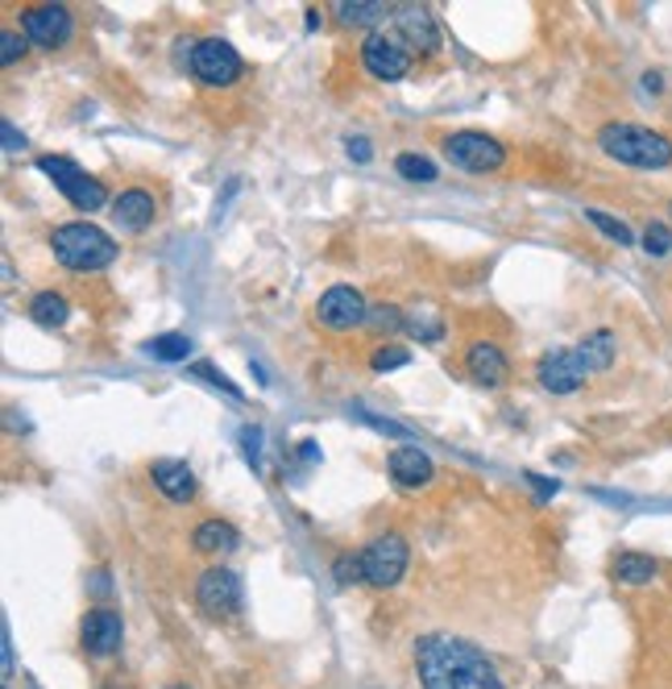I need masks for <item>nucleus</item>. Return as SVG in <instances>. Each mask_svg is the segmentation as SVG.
I'll return each instance as SVG.
<instances>
[{
  "label": "nucleus",
  "instance_id": "nucleus-1",
  "mask_svg": "<svg viewBox=\"0 0 672 689\" xmlns=\"http://www.w3.org/2000/svg\"><path fill=\"white\" fill-rule=\"evenodd\" d=\"M415 673L423 689H502L494 665L461 636L432 631L415 643Z\"/></svg>",
  "mask_w": 672,
  "mask_h": 689
},
{
  "label": "nucleus",
  "instance_id": "nucleus-2",
  "mask_svg": "<svg viewBox=\"0 0 672 689\" xmlns=\"http://www.w3.org/2000/svg\"><path fill=\"white\" fill-rule=\"evenodd\" d=\"M598 146L606 150L614 162L623 167H640V171H664L672 162V141L648 126H631V121H610L598 129Z\"/></svg>",
  "mask_w": 672,
  "mask_h": 689
},
{
  "label": "nucleus",
  "instance_id": "nucleus-3",
  "mask_svg": "<svg viewBox=\"0 0 672 689\" xmlns=\"http://www.w3.org/2000/svg\"><path fill=\"white\" fill-rule=\"evenodd\" d=\"M50 250L71 274H96L117 262V241L104 229H96L88 220H71L50 233Z\"/></svg>",
  "mask_w": 672,
  "mask_h": 689
},
{
  "label": "nucleus",
  "instance_id": "nucleus-4",
  "mask_svg": "<svg viewBox=\"0 0 672 689\" xmlns=\"http://www.w3.org/2000/svg\"><path fill=\"white\" fill-rule=\"evenodd\" d=\"M38 171L47 174L50 183L63 191V196L79 208V212H100V208L109 204V188H104L100 179H92L88 171H79L71 158H63V154L38 158Z\"/></svg>",
  "mask_w": 672,
  "mask_h": 689
},
{
  "label": "nucleus",
  "instance_id": "nucleus-5",
  "mask_svg": "<svg viewBox=\"0 0 672 689\" xmlns=\"http://www.w3.org/2000/svg\"><path fill=\"white\" fill-rule=\"evenodd\" d=\"M411 59L415 54L399 38V30H370V38L361 42V67L374 79H387V83L403 79L411 71Z\"/></svg>",
  "mask_w": 672,
  "mask_h": 689
},
{
  "label": "nucleus",
  "instance_id": "nucleus-6",
  "mask_svg": "<svg viewBox=\"0 0 672 689\" xmlns=\"http://www.w3.org/2000/svg\"><path fill=\"white\" fill-rule=\"evenodd\" d=\"M444 158L453 162L457 171H470V174H490L499 171L502 162H506V150H502L499 138H490V133H453V138H444Z\"/></svg>",
  "mask_w": 672,
  "mask_h": 689
},
{
  "label": "nucleus",
  "instance_id": "nucleus-7",
  "mask_svg": "<svg viewBox=\"0 0 672 689\" xmlns=\"http://www.w3.org/2000/svg\"><path fill=\"white\" fill-rule=\"evenodd\" d=\"M191 71H195V79L208 83V88H229V83L241 79L245 63H241V54H237L233 42H224V38H203V42H195V50H191Z\"/></svg>",
  "mask_w": 672,
  "mask_h": 689
},
{
  "label": "nucleus",
  "instance_id": "nucleus-8",
  "mask_svg": "<svg viewBox=\"0 0 672 689\" xmlns=\"http://www.w3.org/2000/svg\"><path fill=\"white\" fill-rule=\"evenodd\" d=\"M407 573V540L399 532H387L370 540V549L361 552V578L378 586V590H391L399 586Z\"/></svg>",
  "mask_w": 672,
  "mask_h": 689
},
{
  "label": "nucleus",
  "instance_id": "nucleus-9",
  "mask_svg": "<svg viewBox=\"0 0 672 689\" xmlns=\"http://www.w3.org/2000/svg\"><path fill=\"white\" fill-rule=\"evenodd\" d=\"M365 316H370V303L349 282H337V287H329L324 296L315 299V320L332 332L358 329V324H365Z\"/></svg>",
  "mask_w": 672,
  "mask_h": 689
},
{
  "label": "nucleus",
  "instance_id": "nucleus-10",
  "mask_svg": "<svg viewBox=\"0 0 672 689\" xmlns=\"http://www.w3.org/2000/svg\"><path fill=\"white\" fill-rule=\"evenodd\" d=\"M195 602L203 607V615L212 619H229L241 611V578L237 569H203L200 586H195Z\"/></svg>",
  "mask_w": 672,
  "mask_h": 689
},
{
  "label": "nucleus",
  "instance_id": "nucleus-11",
  "mask_svg": "<svg viewBox=\"0 0 672 689\" xmlns=\"http://www.w3.org/2000/svg\"><path fill=\"white\" fill-rule=\"evenodd\" d=\"M535 378H540V387L552 395H573L590 378V366H585V358L578 353V344L573 349H552V353H544L540 358V366H535Z\"/></svg>",
  "mask_w": 672,
  "mask_h": 689
},
{
  "label": "nucleus",
  "instance_id": "nucleus-12",
  "mask_svg": "<svg viewBox=\"0 0 672 689\" xmlns=\"http://www.w3.org/2000/svg\"><path fill=\"white\" fill-rule=\"evenodd\" d=\"M21 30H26L30 42L54 50L71 42L76 21H71V13H67L63 4H38V9H26V13H21Z\"/></svg>",
  "mask_w": 672,
  "mask_h": 689
},
{
  "label": "nucleus",
  "instance_id": "nucleus-13",
  "mask_svg": "<svg viewBox=\"0 0 672 689\" xmlns=\"http://www.w3.org/2000/svg\"><path fill=\"white\" fill-rule=\"evenodd\" d=\"M121 636H126V623L117 611H88L79 623V643L88 657H112L121 648Z\"/></svg>",
  "mask_w": 672,
  "mask_h": 689
},
{
  "label": "nucleus",
  "instance_id": "nucleus-14",
  "mask_svg": "<svg viewBox=\"0 0 672 689\" xmlns=\"http://www.w3.org/2000/svg\"><path fill=\"white\" fill-rule=\"evenodd\" d=\"M394 30H399V38L411 47V54H432V50L440 47L437 21H432V13H428L423 4H399V9H394Z\"/></svg>",
  "mask_w": 672,
  "mask_h": 689
},
{
  "label": "nucleus",
  "instance_id": "nucleus-15",
  "mask_svg": "<svg viewBox=\"0 0 672 689\" xmlns=\"http://www.w3.org/2000/svg\"><path fill=\"white\" fill-rule=\"evenodd\" d=\"M387 470H391L394 482L407 486V490H420V486H428L432 478H437V466H432V457L423 453V449H415V445H403V449H394V453L387 457Z\"/></svg>",
  "mask_w": 672,
  "mask_h": 689
},
{
  "label": "nucleus",
  "instance_id": "nucleus-16",
  "mask_svg": "<svg viewBox=\"0 0 672 689\" xmlns=\"http://www.w3.org/2000/svg\"><path fill=\"white\" fill-rule=\"evenodd\" d=\"M112 220H117V229H126V233H141V229L154 220V196L141 188L121 191V196L112 200Z\"/></svg>",
  "mask_w": 672,
  "mask_h": 689
},
{
  "label": "nucleus",
  "instance_id": "nucleus-17",
  "mask_svg": "<svg viewBox=\"0 0 672 689\" xmlns=\"http://www.w3.org/2000/svg\"><path fill=\"white\" fill-rule=\"evenodd\" d=\"M465 370H470V378L478 387H502V378H506V353H502L499 344L478 341L465 353Z\"/></svg>",
  "mask_w": 672,
  "mask_h": 689
},
{
  "label": "nucleus",
  "instance_id": "nucleus-18",
  "mask_svg": "<svg viewBox=\"0 0 672 689\" xmlns=\"http://www.w3.org/2000/svg\"><path fill=\"white\" fill-rule=\"evenodd\" d=\"M150 473H154V486L171 502H188L195 495V473H191L188 461H154Z\"/></svg>",
  "mask_w": 672,
  "mask_h": 689
},
{
  "label": "nucleus",
  "instance_id": "nucleus-19",
  "mask_svg": "<svg viewBox=\"0 0 672 689\" xmlns=\"http://www.w3.org/2000/svg\"><path fill=\"white\" fill-rule=\"evenodd\" d=\"M191 545L200 552H208V557H224V552H233L241 545V536L224 519H203L200 528H195V536H191Z\"/></svg>",
  "mask_w": 672,
  "mask_h": 689
},
{
  "label": "nucleus",
  "instance_id": "nucleus-20",
  "mask_svg": "<svg viewBox=\"0 0 672 689\" xmlns=\"http://www.w3.org/2000/svg\"><path fill=\"white\" fill-rule=\"evenodd\" d=\"M332 13L341 26H378L382 17H394V9L387 0H337Z\"/></svg>",
  "mask_w": 672,
  "mask_h": 689
},
{
  "label": "nucleus",
  "instance_id": "nucleus-21",
  "mask_svg": "<svg viewBox=\"0 0 672 689\" xmlns=\"http://www.w3.org/2000/svg\"><path fill=\"white\" fill-rule=\"evenodd\" d=\"M578 353L585 358L590 375H602V370H610V361H614V332H610V329L590 332V337L578 344Z\"/></svg>",
  "mask_w": 672,
  "mask_h": 689
},
{
  "label": "nucleus",
  "instance_id": "nucleus-22",
  "mask_svg": "<svg viewBox=\"0 0 672 689\" xmlns=\"http://www.w3.org/2000/svg\"><path fill=\"white\" fill-rule=\"evenodd\" d=\"M614 578L626 581V586H648L656 578V561L648 552H619L614 557Z\"/></svg>",
  "mask_w": 672,
  "mask_h": 689
},
{
  "label": "nucleus",
  "instance_id": "nucleus-23",
  "mask_svg": "<svg viewBox=\"0 0 672 689\" xmlns=\"http://www.w3.org/2000/svg\"><path fill=\"white\" fill-rule=\"evenodd\" d=\"M30 316L33 324H42V329H59V324H67V316H71V303L59 291H42V296H33Z\"/></svg>",
  "mask_w": 672,
  "mask_h": 689
},
{
  "label": "nucleus",
  "instance_id": "nucleus-24",
  "mask_svg": "<svg viewBox=\"0 0 672 689\" xmlns=\"http://www.w3.org/2000/svg\"><path fill=\"white\" fill-rule=\"evenodd\" d=\"M146 353L158 361H183L191 353V341L183 332H167V337H154V341L146 344Z\"/></svg>",
  "mask_w": 672,
  "mask_h": 689
},
{
  "label": "nucleus",
  "instance_id": "nucleus-25",
  "mask_svg": "<svg viewBox=\"0 0 672 689\" xmlns=\"http://www.w3.org/2000/svg\"><path fill=\"white\" fill-rule=\"evenodd\" d=\"M394 171L403 174V179H411V183H432L437 179V162L423 154H399L394 158Z\"/></svg>",
  "mask_w": 672,
  "mask_h": 689
},
{
  "label": "nucleus",
  "instance_id": "nucleus-26",
  "mask_svg": "<svg viewBox=\"0 0 672 689\" xmlns=\"http://www.w3.org/2000/svg\"><path fill=\"white\" fill-rule=\"evenodd\" d=\"M585 217H590V224H594L598 233H606L610 241H619V246H631V241H635V233H631V224H623V220L610 217V212H598V208H590Z\"/></svg>",
  "mask_w": 672,
  "mask_h": 689
},
{
  "label": "nucleus",
  "instance_id": "nucleus-27",
  "mask_svg": "<svg viewBox=\"0 0 672 689\" xmlns=\"http://www.w3.org/2000/svg\"><path fill=\"white\" fill-rule=\"evenodd\" d=\"M643 250L652 253V258H664V253H672V229H669V224L652 220V224L643 229Z\"/></svg>",
  "mask_w": 672,
  "mask_h": 689
},
{
  "label": "nucleus",
  "instance_id": "nucleus-28",
  "mask_svg": "<svg viewBox=\"0 0 672 689\" xmlns=\"http://www.w3.org/2000/svg\"><path fill=\"white\" fill-rule=\"evenodd\" d=\"M237 440H241V453L250 461V470H262V428H258V423H245V428L237 432Z\"/></svg>",
  "mask_w": 672,
  "mask_h": 689
},
{
  "label": "nucleus",
  "instance_id": "nucleus-29",
  "mask_svg": "<svg viewBox=\"0 0 672 689\" xmlns=\"http://www.w3.org/2000/svg\"><path fill=\"white\" fill-rule=\"evenodd\" d=\"M407 361H411V353H407L403 344H382V349H374L370 366H374L378 375H387V370H399V366H407Z\"/></svg>",
  "mask_w": 672,
  "mask_h": 689
},
{
  "label": "nucleus",
  "instance_id": "nucleus-30",
  "mask_svg": "<svg viewBox=\"0 0 672 689\" xmlns=\"http://www.w3.org/2000/svg\"><path fill=\"white\" fill-rule=\"evenodd\" d=\"M365 320H370L378 332L403 329V312H399V308H391V303H370V316H365Z\"/></svg>",
  "mask_w": 672,
  "mask_h": 689
},
{
  "label": "nucleus",
  "instance_id": "nucleus-31",
  "mask_svg": "<svg viewBox=\"0 0 672 689\" xmlns=\"http://www.w3.org/2000/svg\"><path fill=\"white\" fill-rule=\"evenodd\" d=\"M26 50H30V38H21L17 30L0 33V63L4 67H13L17 59H26Z\"/></svg>",
  "mask_w": 672,
  "mask_h": 689
},
{
  "label": "nucleus",
  "instance_id": "nucleus-32",
  "mask_svg": "<svg viewBox=\"0 0 672 689\" xmlns=\"http://www.w3.org/2000/svg\"><path fill=\"white\" fill-rule=\"evenodd\" d=\"M195 375L208 378V382H217V387H220V391H224V395H229V399H241V391H237V387H233V382H229V378L220 375V370H217V366H212V361H195Z\"/></svg>",
  "mask_w": 672,
  "mask_h": 689
},
{
  "label": "nucleus",
  "instance_id": "nucleus-33",
  "mask_svg": "<svg viewBox=\"0 0 672 689\" xmlns=\"http://www.w3.org/2000/svg\"><path fill=\"white\" fill-rule=\"evenodd\" d=\"M337 581L349 586V581H365L361 578V557H337Z\"/></svg>",
  "mask_w": 672,
  "mask_h": 689
},
{
  "label": "nucleus",
  "instance_id": "nucleus-34",
  "mask_svg": "<svg viewBox=\"0 0 672 689\" xmlns=\"http://www.w3.org/2000/svg\"><path fill=\"white\" fill-rule=\"evenodd\" d=\"M0 133H4V150H9V154H17V150H26V138L17 133L13 121H4V126H0Z\"/></svg>",
  "mask_w": 672,
  "mask_h": 689
},
{
  "label": "nucleus",
  "instance_id": "nucleus-35",
  "mask_svg": "<svg viewBox=\"0 0 672 689\" xmlns=\"http://www.w3.org/2000/svg\"><path fill=\"white\" fill-rule=\"evenodd\" d=\"M344 150H349V158H358V162H370V154H374L365 138H349V141H344Z\"/></svg>",
  "mask_w": 672,
  "mask_h": 689
},
{
  "label": "nucleus",
  "instance_id": "nucleus-36",
  "mask_svg": "<svg viewBox=\"0 0 672 689\" xmlns=\"http://www.w3.org/2000/svg\"><path fill=\"white\" fill-rule=\"evenodd\" d=\"M528 482H532L535 490H540V499H552V495L561 490V486H556V482H548V478H540V473H528Z\"/></svg>",
  "mask_w": 672,
  "mask_h": 689
},
{
  "label": "nucleus",
  "instance_id": "nucleus-37",
  "mask_svg": "<svg viewBox=\"0 0 672 689\" xmlns=\"http://www.w3.org/2000/svg\"><path fill=\"white\" fill-rule=\"evenodd\" d=\"M0 648H4V673H13V640H9V627L0 636Z\"/></svg>",
  "mask_w": 672,
  "mask_h": 689
},
{
  "label": "nucleus",
  "instance_id": "nucleus-38",
  "mask_svg": "<svg viewBox=\"0 0 672 689\" xmlns=\"http://www.w3.org/2000/svg\"><path fill=\"white\" fill-rule=\"evenodd\" d=\"M643 88H648V92H660V88H664V79H660V76H643Z\"/></svg>",
  "mask_w": 672,
  "mask_h": 689
},
{
  "label": "nucleus",
  "instance_id": "nucleus-39",
  "mask_svg": "<svg viewBox=\"0 0 672 689\" xmlns=\"http://www.w3.org/2000/svg\"><path fill=\"white\" fill-rule=\"evenodd\" d=\"M167 689H188V686H167Z\"/></svg>",
  "mask_w": 672,
  "mask_h": 689
}]
</instances>
